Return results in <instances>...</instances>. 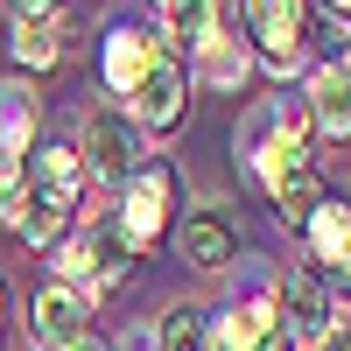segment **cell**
Segmentation results:
<instances>
[{"mask_svg": "<svg viewBox=\"0 0 351 351\" xmlns=\"http://www.w3.org/2000/svg\"><path fill=\"white\" fill-rule=\"evenodd\" d=\"M56 56H64V28H56L49 14H21V21H14V64L49 71Z\"/></svg>", "mask_w": 351, "mask_h": 351, "instance_id": "cell-14", "label": "cell"}, {"mask_svg": "<svg viewBox=\"0 0 351 351\" xmlns=\"http://www.w3.org/2000/svg\"><path fill=\"white\" fill-rule=\"evenodd\" d=\"M232 253H239V232H232L218 211H197V218H183V260H190V267L218 274V267H232Z\"/></svg>", "mask_w": 351, "mask_h": 351, "instance_id": "cell-10", "label": "cell"}, {"mask_svg": "<svg viewBox=\"0 0 351 351\" xmlns=\"http://www.w3.org/2000/svg\"><path fill=\"white\" fill-rule=\"evenodd\" d=\"M309 253H316V267H330L337 281H351V197H324L309 211Z\"/></svg>", "mask_w": 351, "mask_h": 351, "instance_id": "cell-7", "label": "cell"}, {"mask_svg": "<svg viewBox=\"0 0 351 351\" xmlns=\"http://www.w3.org/2000/svg\"><path fill=\"white\" fill-rule=\"evenodd\" d=\"M281 324H274V309L267 302H246V309H232L225 324H218V351H260Z\"/></svg>", "mask_w": 351, "mask_h": 351, "instance_id": "cell-15", "label": "cell"}, {"mask_svg": "<svg viewBox=\"0 0 351 351\" xmlns=\"http://www.w3.org/2000/svg\"><path fill=\"white\" fill-rule=\"evenodd\" d=\"M169 56V43H155L148 28H112L106 36V56H99V71H106V92H120V99H134V84L148 77L155 64Z\"/></svg>", "mask_w": 351, "mask_h": 351, "instance_id": "cell-6", "label": "cell"}, {"mask_svg": "<svg viewBox=\"0 0 351 351\" xmlns=\"http://www.w3.org/2000/svg\"><path fill=\"white\" fill-rule=\"evenodd\" d=\"M77 351H106V344H99V337H84V344H77Z\"/></svg>", "mask_w": 351, "mask_h": 351, "instance_id": "cell-23", "label": "cell"}, {"mask_svg": "<svg viewBox=\"0 0 351 351\" xmlns=\"http://www.w3.org/2000/svg\"><path fill=\"white\" fill-rule=\"evenodd\" d=\"M239 148H246V162H253V176L267 190H281V183H295V176H309V148H302V120L288 106H260L253 120H246V134H239Z\"/></svg>", "mask_w": 351, "mask_h": 351, "instance_id": "cell-1", "label": "cell"}, {"mask_svg": "<svg viewBox=\"0 0 351 351\" xmlns=\"http://www.w3.org/2000/svg\"><path fill=\"white\" fill-rule=\"evenodd\" d=\"M92 246H99V274H92L99 288H112V281H120V274L134 267V246L120 239V225H112V232H106V239H92Z\"/></svg>", "mask_w": 351, "mask_h": 351, "instance_id": "cell-20", "label": "cell"}, {"mask_svg": "<svg viewBox=\"0 0 351 351\" xmlns=\"http://www.w3.org/2000/svg\"><path fill=\"white\" fill-rule=\"evenodd\" d=\"M71 211H77V204H64V197H49V190L28 183L21 204H14V225H21V239H28V246H56V239L71 232Z\"/></svg>", "mask_w": 351, "mask_h": 351, "instance_id": "cell-12", "label": "cell"}, {"mask_svg": "<svg viewBox=\"0 0 351 351\" xmlns=\"http://www.w3.org/2000/svg\"><path fill=\"white\" fill-rule=\"evenodd\" d=\"M36 141V92L28 84H0V169H14V155Z\"/></svg>", "mask_w": 351, "mask_h": 351, "instance_id": "cell-13", "label": "cell"}, {"mask_svg": "<svg viewBox=\"0 0 351 351\" xmlns=\"http://www.w3.org/2000/svg\"><path fill=\"white\" fill-rule=\"evenodd\" d=\"M337 8H351V0H337Z\"/></svg>", "mask_w": 351, "mask_h": 351, "instance_id": "cell-26", "label": "cell"}, {"mask_svg": "<svg viewBox=\"0 0 351 351\" xmlns=\"http://www.w3.org/2000/svg\"><path fill=\"white\" fill-rule=\"evenodd\" d=\"M36 330H43V344H56V351H77L84 337V302L71 295V288H43L36 295Z\"/></svg>", "mask_w": 351, "mask_h": 351, "instance_id": "cell-11", "label": "cell"}, {"mask_svg": "<svg viewBox=\"0 0 351 351\" xmlns=\"http://www.w3.org/2000/svg\"><path fill=\"white\" fill-rule=\"evenodd\" d=\"M197 71H204V84H218V92H232V84L246 77V49L225 36V28H211V43L197 49Z\"/></svg>", "mask_w": 351, "mask_h": 351, "instance_id": "cell-17", "label": "cell"}, {"mask_svg": "<svg viewBox=\"0 0 351 351\" xmlns=\"http://www.w3.org/2000/svg\"><path fill=\"white\" fill-rule=\"evenodd\" d=\"M162 351H211V324H204V309H169V316H162Z\"/></svg>", "mask_w": 351, "mask_h": 351, "instance_id": "cell-18", "label": "cell"}, {"mask_svg": "<svg viewBox=\"0 0 351 351\" xmlns=\"http://www.w3.org/2000/svg\"><path fill=\"white\" fill-rule=\"evenodd\" d=\"M316 204H324V183H316V169H309V176H295V183H281V190H274V211H281L288 225H309V211H316Z\"/></svg>", "mask_w": 351, "mask_h": 351, "instance_id": "cell-19", "label": "cell"}, {"mask_svg": "<svg viewBox=\"0 0 351 351\" xmlns=\"http://www.w3.org/2000/svg\"><path fill=\"white\" fill-rule=\"evenodd\" d=\"M281 309H288V337H295V344H324L330 337V295H324L316 274H288Z\"/></svg>", "mask_w": 351, "mask_h": 351, "instance_id": "cell-9", "label": "cell"}, {"mask_svg": "<svg viewBox=\"0 0 351 351\" xmlns=\"http://www.w3.org/2000/svg\"><path fill=\"white\" fill-rule=\"evenodd\" d=\"M337 351H351V337H344V344H337Z\"/></svg>", "mask_w": 351, "mask_h": 351, "instance_id": "cell-25", "label": "cell"}, {"mask_svg": "<svg viewBox=\"0 0 351 351\" xmlns=\"http://www.w3.org/2000/svg\"><path fill=\"white\" fill-rule=\"evenodd\" d=\"M302 28H309V0H246V36L260 43V64L274 77L302 64Z\"/></svg>", "mask_w": 351, "mask_h": 351, "instance_id": "cell-3", "label": "cell"}, {"mask_svg": "<svg viewBox=\"0 0 351 351\" xmlns=\"http://www.w3.org/2000/svg\"><path fill=\"white\" fill-rule=\"evenodd\" d=\"M155 8H169V14H176V8H183V0H155Z\"/></svg>", "mask_w": 351, "mask_h": 351, "instance_id": "cell-24", "label": "cell"}, {"mask_svg": "<svg viewBox=\"0 0 351 351\" xmlns=\"http://www.w3.org/2000/svg\"><path fill=\"white\" fill-rule=\"evenodd\" d=\"M36 190H49V197H64V204H77V183H84V162L71 155V148H36V176H28Z\"/></svg>", "mask_w": 351, "mask_h": 351, "instance_id": "cell-16", "label": "cell"}, {"mask_svg": "<svg viewBox=\"0 0 351 351\" xmlns=\"http://www.w3.org/2000/svg\"><path fill=\"white\" fill-rule=\"evenodd\" d=\"M14 14H56V0H14Z\"/></svg>", "mask_w": 351, "mask_h": 351, "instance_id": "cell-22", "label": "cell"}, {"mask_svg": "<svg viewBox=\"0 0 351 351\" xmlns=\"http://www.w3.org/2000/svg\"><path fill=\"white\" fill-rule=\"evenodd\" d=\"M169 190H176V176H169L162 162H148V169L120 190V239H127V246H148L155 232L169 225Z\"/></svg>", "mask_w": 351, "mask_h": 351, "instance_id": "cell-5", "label": "cell"}, {"mask_svg": "<svg viewBox=\"0 0 351 351\" xmlns=\"http://www.w3.org/2000/svg\"><path fill=\"white\" fill-rule=\"evenodd\" d=\"M183 99H190V77H183V56H162V64L134 84V99H127V112H134V127L141 134H169L176 120H183Z\"/></svg>", "mask_w": 351, "mask_h": 351, "instance_id": "cell-4", "label": "cell"}, {"mask_svg": "<svg viewBox=\"0 0 351 351\" xmlns=\"http://www.w3.org/2000/svg\"><path fill=\"white\" fill-rule=\"evenodd\" d=\"M84 169L99 176V183H112V190H127L134 176H141V127H134V112H120V106H99L92 120H84Z\"/></svg>", "mask_w": 351, "mask_h": 351, "instance_id": "cell-2", "label": "cell"}, {"mask_svg": "<svg viewBox=\"0 0 351 351\" xmlns=\"http://www.w3.org/2000/svg\"><path fill=\"white\" fill-rule=\"evenodd\" d=\"M56 267H64V281H92V274H99V246H92V239H77V246L56 253Z\"/></svg>", "mask_w": 351, "mask_h": 351, "instance_id": "cell-21", "label": "cell"}, {"mask_svg": "<svg viewBox=\"0 0 351 351\" xmlns=\"http://www.w3.org/2000/svg\"><path fill=\"white\" fill-rule=\"evenodd\" d=\"M309 120H316V134L351 141V64H324L309 77Z\"/></svg>", "mask_w": 351, "mask_h": 351, "instance_id": "cell-8", "label": "cell"}]
</instances>
